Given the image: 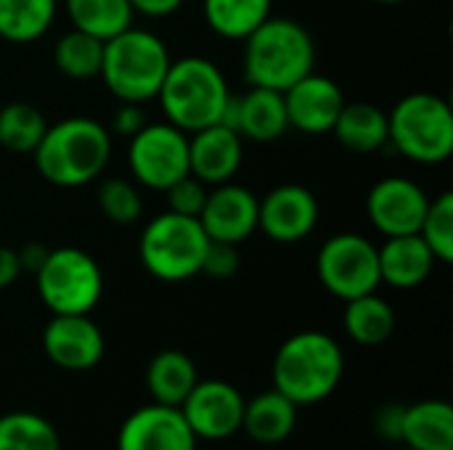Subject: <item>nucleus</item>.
<instances>
[{
  "label": "nucleus",
  "instance_id": "nucleus-16",
  "mask_svg": "<svg viewBox=\"0 0 453 450\" xmlns=\"http://www.w3.org/2000/svg\"><path fill=\"white\" fill-rule=\"evenodd\" d=\"M284 106L289 127L308 135H324L332 133L345 106V95L334 80L311 72L284 90Z\"/></svg>",
  "mask_w": 453,
  "mask_h": 450
},
{
  "label": "nucleus",
  "instance_id": "nucleus-14",
  "mask_svg": "<svg viewBox=\"0 0 453 450\" xmlns=\"http://www.w3.org/2000/svg\"><path fill=\"white\" fill-rule=\"evenodd\" d=\"M199 438L191 432L180 408L143 406L133 411L117 438V450H196Z\"/></svg>",
  "mask_w": 453,
  "mask_h": 450
},
{
  "label": "nucleus",
  "instance_id": "nucleus-7",
  "mask_svg": "<svg viewBox=\"0 0 453 450\" xmlns=\"http://www.w3.org/2000/svg\"><path fill=\"white\" fill-rule=\"evenodd\" d=\"M207 244L210 239L199 217H186L167 210L143 228L138 255L154 278L175 284L202 273Z\"/></svg>",
  "mask_w": 453,
  "mask_h": 450
},
{
  "label": "nucleus",
  "instance_id": "nucleus-26",
  "mask_svg": "<svg viewBox=\"0 0 453 450\" xmlns=\"http://www.w3.org/2000/svg\"><path fill=\"white\" fill-rule=\"evenodd\" d=\"M66 13L74 29H82L98 40H109L133 27L130 0H66Z\"/></svg>",
  "mask_w": 453,
  "mask_h": 450
},
{
  "label": "nucleus",
  "instance_id": "nucleus-10",
  "mask_svg": "<svg viewBox=\"0 0 453 450\" xmlns=\"http://www.w3.org/2000/svg\"><path fill=\"white\" fill-rule=\"evenodd\" d=\"M127 164L135 180L154 191H167L175 180L191 175L188 167V133L170 122L143 125L127 149Z\"/></svg>",
  "mask_w": 453,
  "mask_h": 450
},
{
  "label": "nucleus",
  "instance_id": "nucleus-15",
  "mask_svg": "<svg viewBox=\"0 0 453 450\" xmlns=\"http://www.w3.org/2000/svg\"><path fill=\"white\" fill-rule=\"evenodd\" d=\"M257 212H260V199L250 188L220 183L215 191H207V202L202 207L199 223L210 241L239 247L257 231Z\"/></svg>",
  "mask_w": 453,
  "mask_h": 450
},
{
  "label": "nucleus",
  "instance_id": "nucleus-38",
  "mask_svg": "<svg viewBox=\"0 0 453 450\" xmlns=\"http://www.w3.org/2000/svg\"><path fill=\"white\" fill-rule=\"evenodd\" d=\"M21 263H19V252L0 247V289H8L11 284H16V278L21 276Z\"/></svg>",
  "mask_w": 453,
  "mask_h": 450
},
{
  "label": "nucleus",
  "instance_id": "nucleus-8",
  "mask_svg": "<svg viewBox=\"0 0 453 450\" xmlns=\"http://www.w3.org/2000/svg\"><path fill=\"white\" fill-rule=\"evenodd\" d=\"M35 278L37 294L53 316H85L104 294V273L98 263L77 247L48 249Z\"/></svg>",
  "mask_w": 453,
  "mask_h": 450
},
{
  "label": "nucleus",
  "instance_id": "nucleus-13",
  "mask_svg": "<svg viewBox=\"0 0 453 450\" xmlns=\"http://www.w3.org/2000/svg\"><path fill=\"white\" fill-rule=\"evenodd\" d=\"M319 223V202L311 188L297 183L276 186L265 194L257 212V228L276 244H297L313 233Z\"/></svg>",
  "mask_w": 453,
  "mask_h": 450
},
{
  "label": "nucleus",
  "instance_id": "nucleus-40",
  "mask_svg": "<svg viewBox=\"0 0 453 450\" xmlns=\"http://www.w3.org/2000/svg\"><path fill=\"white\" fill-rule=\"evenodd\" d=\"M48 257V249L42 244H27L19 249V263H21V271H29V273H37L40 265L45 263Z\"/></svg>",
  "mask_w": 453,
  "mask_h": 450
},
{
  "label": "nucleus",
  "instance_id": "nucleus-32",
  "mask_svg": "<svg viewBox=\"0 0 453 450\" xmlns=\"http://www.w3.org/2000/svg\"><path fill=\"white\" fill-rule=\"evenodd\" d=\"M419 236L433 249L435 260L453 263V194L443 191L438 199L430 202Z\"/></svg>",
  "mask_w": 453,
  "mask_h": 450
},
{
  "label": "nucleus",
  "instance_id": "nucleus-4",
  "mask_svg": "<svg viewBox=\"0 0 453 450\" xmlns=\"http://www.w3.org/2000/svg\"><path fill=\"white\" fill-rule=\"evenodd\" d=\"M157 98L170 125L183 133H196L220 125L231 90L220 66L202 56H186L170 61Z\"/></svg>",
  "mask_w": 453,
  "mask_h": 450
},
{
  "label": "nucleus",
  "instance_id": "nucleus-27",
  "mask_svg": "<svg viewBox=\"0 0 453 450\" xmlns=\"http://www.w3.org/2000/svg\"><path fill=\"white\" fill-rule=\"evenodd\" d=\"M271 16V0H204V21L226 40H244Z\"/></svg>",
  "mask_w": 453,
  "mask_h": 450
},
{
  "label": "nucleus",
  "instance_id": "nucleus-41",
  "mask_svg": "<svg viewBox=\"0 0 453 450\" xmlns=\"http://www.w3.org/2000/svg\"><path fill=\"white\" fill-rule=\"evenodd\" d=\"M374 3H385V5H395V3H403V0H374Z\"/></svg>",
  "mask_w": 453,
  "mask_h": 450
},
{
  "label": "nucleus",
  "instance_id": "nucleus-36",
  "mask_svg": "<svg viewBox=\"0 0 453 450\" xmlns=\"http://www.w3.org/2000/svg\"><path fill=\"white\" fill-rule=\"evenodd\" d=\"M143 125H146V114H143L141 103H122L111 117V130L119 135H127V138H133Z\"/></svg>",
  "mask_w": 453,
  "mask_h": 450
},
{
  "label": "nucleus",
  "instance_id": "nucleus-42",
  "mask_svg": "<svg viewBox=\"0 0 453 450\" xmlns=\"http://www.w3.org/2000/svg\"><path fill=\"white\" fill-rule=\"evenodd\" d=\"M401 450H411V448H406V446H403V448H401Z\"/></svg>",
  "mask_w": 453,
  "mask_h": 450
},
{
  "label": "nucleus",
  "instance_id": "nucleus-39",
  "mask_svg": "<svg viewBox=\"0 0 453 450\" xmlns=\"http://www.w3.org/2000/svg\"><path fill=\"white\" fill-rule=\"evenodd\" d=\"M130 5H133V11H138V13H143V16L159 19V16L175 13V11L183 5V0H130Z\"/></svg>",
  "mask_w": 453,
  "mask_h": 450
},
{
  "label": "nucleus",
  "instance_id": "nucleus-6",
  "mask_svg": "<svg viewBox=\"0 0 453 450\" xmlns=\"http://www.w3.org/2000/svg\"><path fill=\"white\" fill-rule=\"evenodd\" d=\"M388 143L417 164H441L451 159V103L435 93L403 95L388 114Z\"/></svg>",
  "mask_w": 453,
  "mask_h": 450
},
{
  "label": "nucleus",
  "instance_id": "nucleus-22",
  "mask_svg": "<svg viewBox=\"0 0 453 450\" xmlns=\"http://www.w3.org/2000/svg\"><path fill=\"white\" fill-rule=\"evenodd\" d=\"M401 443L411 450H453V408L446 400H422L403 411Z\"/></svg>",
  "mask_w": 453,
  "mask_h": 450
},
{
  "label": "nucleus",
  "instance_id": "nucleus-18",
  "mask_svg": "<svg viewBox=\"0 0 453 450\" xmlns=\"http://www.w3.org/2000/svg\"><path fill=\"white\" fill-rule=\"evenodd\" d=\"M220 125L236 130L242 138L271 143L289 130L284 93L268 88H250L242 98L231 95Z\"/></svg>",
  "mask_w": 453,
  "mask_h": 450
},
{
  "label": "nucleus",
  "instance_id": "nucleus-37",
  "mask_svg": "<svg viewBox=\"0 0 453 450\" xmlns=\"http://www.w3.org/2000/svg\"><path fill=\"white\" fill-rule=\"evenodd\" d=\"M403 406H385L377 414V430L385 440L401 443V427H403Z\"/></svg>",
  "mask_w": 453,
  "mask_h": 450
},
{
  "label": "nucleus",
  "instance_id": "nucleus-3",
  "mask_svg": "<svg viewBox=\"0 0 453 450\" xmlns=\"http://www.w3.org/2000/svg\"><path fill=\"white\" fill-rule=\"evenodd\" d=\"M342 347L324 332H300L289 337L273 358V390L295 406L326 400L342 382Z\"/></svg>",
  "mask_w": 453,
  "mask_h": 450
},
{
  "label": "nucleus",
  "instance_id": "nucleus-21",
  "mask_svg": "<svg viewBox=\"0 0 453 450\" xmlns=\"http://www.w3.org/2000/svg\"><path fill=\"white\" fill-rule=\"evenodd\" d=\"M295 424H297V406L279 390L260 393L250 403H244L242 430L250 435V440L260 446L284 443L295 432Z\"/></svg>",
  "mask_w": 453,
  "mask_h": 450
},
{
  "label": "nucleus",
  "instance_id": "nucleus-5",
  "mask_svg": "<svg viewBox=\"0 0 453 450\" xmlns=\"http://www.w3.org/2000/svg\"><path fill=\"white\" fill-rule=\"evenodd\" d=\"M170 50L149 29L127 27L104 42L101 80L122 103H146L157 98L170 69Z\"/></svg>",
  "mask_w": 453,
  "mask_h": 450
},
{
  "label": "nucleus",
  "instance_id": "nucleus-12",
  "mask_svg": "<svg viewBox=\"0 0 453 450\" xmlns=\"http://www.w3.org/2000/svg\"><path fill=\"white\" fill-rule=\"evenodd\" d=\"M430 207L427 194L409 178H385L372 186L366 196V212L372 225L385 236L419 233L425 212Z\"/></svg>",
  "mask_w": 453,
  "mask_h": 450
},
{
  "label": "nucleus",
  "instance_id": "nucleus-23",
  "mask_svg": "<svg viewBox=\"0 0 453 450\" xmlns=\"http://www.w3.org/2000/svg\"><path fill=\"white\" fill-rule=\"evenodd\" d=\"M332 133L342 149L353 154H374L388 146V111L366 101H345Z\"/></svg>",
  "mask_w": 453,
  "mask_h": 450
},
{
  "label": "nucleus",
  "instance_id": "nucleus-31",
  "mask_svg": "<svg viewBox=\"0 0 453 450\" xmlns=\"http://www.w3.org/2000/svg\"><path fill=\"white\" fill-rule=\"evenodd\" d=\"M0 450H61L56 427L29 411L0 416Z\"/></svg>",
  "mask_w": 453,
  "mask_h": 450
},
{
  "label": "nucleus",
  "instance_id": "nucleus-33",
  "mask_svg": "<svg viewBox=\"0 0 453 450\" xmlns=\"http://www.w3.org/2000/svg\"><path fill=\"white\" fill-rule=\"evenodd\" d=\"M98 207L106 215V220L117 225H130L141 217L143 202L138 188L130 180L122 178H109L98 188Z\"/></svg>",
  "mask_w": 453,
  "mask_h": 450
},
{
  "label": "nucleus",
  "instance_id": "nucleus-34",
  "mask_svg": "<svg viewBox=\"0 0 453 450\" xmlns=\"http://www.w3.org/2000/svg\"><path fill=\"white\" fill-rule=\"evenodd\" d=\"M165 194H167L170 212H178V215H186V217H199L202 207L207 202V188L194 175H186V178L175 180Z\"/></svg>",
  "mask_w": 453,
  "mask_h": 450
},
{
  "label": "nucleus",
  "instance_id": "nucleus-9",
  "mask_svg": "<svg viewBox=\"0 0 453 450\" xmlns=\"http://www.w3.org/2000/svg\"><path fill=\"white\" fill-rule=\"evenodd\" d=\"M316 273L324 289L345 302L372 294L382 284L380 249L361 233H337L321 244Z\"/></svg>",
  "mask_w": 453,
  "mask_h": 450
},
{
  "label": "nucleus",
  "instance_id": "nucleus-19",
  "mask_svg": "<svg viewBox=\"0 0 453 450\" xmlns=\"http://www.w3.org/2000/svg\"><path fill=\"white\" fill-rule=\"evenodd\" d=\"M242 135L226 125H210L188 138V167L202 183H228L242 167Z\"/></svg>",
  "mask_w": 453,
  "mask_h": 450
},
{
  "label": "nucleus",
  "instance_id": "nucleus-29",
  "mask_svg": "<svg viewBox=\"0 0 453 450\" xmlns=\"http://www.w3.org/2000/svg\"><path fill=\"white\" fill-rule=\"evenodd\" d=\"M45 130L42 111L27 101H11L0 109V146L11 154H35Z\"/></svg>",
  "mask_w": 453,
  "mask_h": 450
},
{
  "label": "nucleus",
  "instance_id": "nucleus-24",
  "mask_svg": "<svg viewBox=\"0 0 453 450\" xmlns=\"http://www.w3.org/2000/svg\"><path fill=\"white\" fill-rule=\"evenodd\" d=\"M199 382L194 361L180 350H162L151 358L146 369V387L154 398V403L180 408V403L188 398L194 385Z\"/></svg>",
  "mask_w": 453,
  "mask_h": 450
},
{
  "label": "nucleus",
  "instance_id": "nucleus-30",
  "mask_svg": "<svg viewBox=\"0 0 453 450\" xmlns=\"http://www.w3.org/2000/svg\"><path fill=\"white\" fill-rule=\"evenodd\" d=\"M53 61L61 74L72 80H90L101 74V61H104V40L72 29L64 37H58L53 48Z\"/></svg>",
  "mask_w": 453,
  "mask_h": 450
},
{
  "label": "nucleus",
  "instance_id": "nucleus-28",
  "mask_svg": "<svg viewBox=\"0 0 453 450\" xmlns=\"http://www.w3.org/2000/svg\"><path fill=\"white\" fill-rule=\"evenodd\" d=\"M56 0H0V37L8 42L40 40L56 19Z\"/></svg>",
  "mask_w": 453,
  "mask_h": 450
},
{
  "label": "nucleus",
  "instance_id": "nucleus-11",
  "mask_svg": "<svg viewBox=\"0 0 453 450\" xmlns=\"http://www.w3.org/2000/svg\"><path fill=\"white\" fill-rule=\"evenodd\" d=\"M242 393L220 379L196 382L188 398L180 403V414L199 440H228L244 422Z\"/></svg>",
  "mask_w": 453,
  "mask_h": 450
},
{
  "label": "nucleus",
  "instance_id": "nucleus-17",
  "mask_svg": "<svg viewBox=\"0 0 453 450\" xmlns=\"http://www.w3.org/2000/svg\"><path fill=\"white\" fill-rule=\"evenodd\" d=\"M45 355L66 371H88L104 358L101 329L85 316H53L42 332Z\"/></svg>",
  "mask_w": 453,
  "mask_h": 450
},
{
  "label": "nucleus",
  "instance_id": "nucleus-35",
  "mask_svg": "<svg viewBox=\"0 0 453 450\" xmlns=\"http://www.w3.org/2000/svg\"><path fill=\"white\" fill-rule=\"evenodd\" d=\"M239 271V252L236 244H223V241H210L202 263V273L212 278H231Z\"/></svg>",
  "mask_w": 453,
  "mask_h": 450
},
{
  "label": "nucleus",
  "instance_id": "nucleus-25",
  "mask_svg": "<svg viewBox=\"0 0 453 450\" xmlns=\"http://www.w3.org/2000/svg\"><path fill=\"white\" fill-rule=\"evenodd\" d=\"M342 321H345L348 337L366 347H377L388 342L395 332V310L390 308V302H385L374 292L348 300Z\"/></svg>",
  "mask_w": 453,
  "mask_h": 450
},
{
  "label": "nucleus",
  "instance_id": "nucleus-1",
  "mask_svg": "<svg viewBox=\"0 0 453 450\" xmlns=\"http://www.w3.org/2000/svg\"><path fill=\"white\" fill-rule=\"evenodd\" d=\"M37 172L58 188H80L96 180L111 156L109 130L88 117H69L50 125L35 149Z\"/></svg>",
  "mask_w": 453,
  "mask_h": 450
},
{
  "label": "nucleus",
  "instance_id": "nucleus-2",
  "mask_svg": "<svg viewBox=\"0 0 453 450\" xmlns=\"http://www.w3.org/2000/svg\"><path fill=\"white\" fill-rule=\"evenodd\" d=\"M316 66L311 32L295 19H265L244 37V80L250 88L284 93Z\"/></svg>",
  "mask_w": 453,
  "mask_h": 450
},
{
  "label": "nucleus",
  "instance_id": "nucleus-20",
  "mask_svg": "<svg viewBox=\"0 0 453 450\" xmlns=\"http://www.w3.org/2000/svg\"><path fill=\"white\" fill-rule=\"evenodd\" d=\"M380 249V278L395 289H414L425 284L435 268V255L419 233L388 236Z\"/></svg>",
  "mask_w": 453,
  "mask_h": 450
}]
</instances>
